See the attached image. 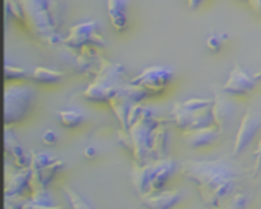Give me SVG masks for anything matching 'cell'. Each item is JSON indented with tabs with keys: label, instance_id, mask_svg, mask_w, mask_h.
<instances>
[{
	"label": "cell",
	"instance_id": "6da1fadb",
	"mask_svg": "<svg viewBox=\"0 0 261 209\" xmlns=\"http://www.w3.org/2000/svg\"><path fill=\"white\" fill-rule=\"evenodd\" d=\"M180 171L196 185L208 208H223L240 184V173L225 159L187 161L180 165Z\"/></svg>",
	"mask_w": 261,
	"mask_h": 209
},
{
	"label": "cell",
	"instance_id": "7a4b0ae2",
	"mask_svg": "<svg viewBox=\"0 0 261 209\" xmlns=\"http://www.w3.org/2000/svg\"><path fill=\"white\" fill-rule=\"evenodd\" d=\"M6 15L21 21L40 41L54 46L61 44L63 0H5Z\"/></svg>",
	"mask_w": 261,
	"mask_h": 209
},
{
	"label": "cell",
	"instance_id": "3957f363",
	"mask_svg": "<svg viewBox=\"0 0 261 209\" xmlns=\"http://www.w3.org/2000/svg\"><path fill=\"white\" fill-rule=\"evenodd\" d=\"M167 119H162L153 113L151 109L142 102L136 104L128 115V132L119 130V142L132 153L136 164L145 165L154 161L153 147L156 130Z\"/></svg>",
	"mask_w": 261,
	"mask_h": 209
},
{
	"label": "cell",
	"instance_id": "277c9868",
	"mask_svg": "<svg viewBox=\"0 0 261 209\" xmlns=\"http://www.w3.org/2000/svg\"><path fill=\"white\" fill-rule=\"evenodd\" d=\"M177 171V162L167 158L161 161H153L145 165L136 164L132 170V182L135 191L139 197H145L148 194L165 190L167 182Z\"/></svg>",
	"mask_w": 261,
	"mask_h": 209
},
{
	"label": "cell",
	"instance_id": "5b68a950",
	"mask_svg": "<svg viewBox=\"0 0 261 209\" xmlns=\"http://www.w3.org/2000/svg\"><path fill=\"white\" fill-rule=\"evenodd\" d=\"M128 81L130 78L127 75V69L122 64L104 60L101 70L95 78H92V83L83 92V98L90 102L109 104L115 93L119 92Z\"/></svg>",
	"mask_w": 261,
	"mask_h": 209
},
{
	"label": "cell",
	"instance_id": "8992f818",
	"mask_svg": "<svg viewBox=\"0 0 261 209\" xmlns=\"http://www.w3.org/2000/svg\"><path fill=\"white\" fill-rule=\"evenodd\" d=\"M37 98L35 89L28 83L11 84L5 89V125L23 121Z\"/></svg>",
	"mask_w": 261,
	"mask_h": 209
},
{
	"label": "cell",
	"instance_id": "52a82bcc",
	"mask_svg": "<svg viewBox=\"0 0 261 209\" xmlns=\"http://www.w3.org/2000/svg\"><path fill=\"white\" fill-rule=\"evenodd\" d=\"M148 96H150V93L147 90H144L142 87H139L130 81L119 92L115 93V96L109 101V106L113 110V113L121 125V130L128 132V115H130L132 109L136 104L144 102Z\"/></svg>",
	"mask_w": 261,
	"mask_h": 209
},
{
	"label": "cell",
	"instance_id": "ba28073f",
	"mask_svg": "<svg viewBox=\"0 0 261 209\" xmlns=\"http://www.w3.org/2000/svg\"><path fill=\"white\" fill-rule=\"evenodd\" d=\"M213 107L200 110V112H194V110L187 109L184 106V102H174L173 110L170 113L171 124L176 125L184 133L199 130V128H205V127H211V125H217Z\"/></svg>",
	"mask_w": 261,
	"mask_h": 209
},
{
	"label": "cell",
	"instance_id": "9c48e42d",
	"mask_svg": "<svg viewBox=\"0 0 261 209\" xmlns=\"http://www.w3.org/2000/svg\"><path fill=\"white\" fill-rule=\"evenodd\" d=\"M61 44L72 50H80L87 44H93L99 47L107 46L106 38L99 32V23L96 20H89L72 26L67 35L63 38Z\"/></svg>",
	"mask_w": 261,
	"mask_h": 209
},
{
	"label": "cell",
	"instance_id": "30bf717a",
	"mask_svg": "<svg viewBox=\"0 0 261 209\" xmlns=\"http://www.w3.org/2000/svg\"><path fill=\"white\" fill-rule=\"evenodd\" d=\"M258 136H261V109H248L239 125L232 156L239 158L246 153Z\"/></svg>",
	"mask_w": 261,
	"mask_h": 209
},
{
	"label": "cell",
	"instance_id": "8fae6325",
	"mask_svg": "<svg viewBox=\"0 0 261 209\" xmlns=\"http://www.w3.org/2000/svg\"><path fill=\"white\" fill-rule=\"evenodd\" d=\"M173 70L165 66H153L141 72L136 78H130V83L142 87L151 95H159L165 92L168 84L171 83Z\"/></svg>",
	"mask_w": 261,
	"mask_h": 209
},
{
	"label": "cell",
	"instance_id": "7c38bea8",
	"mask_svg": "<svg viewBox=\"0 0 261 209\" xmlns=\"http://www.w3.org/2000/svg\"><path fill=\"white\" fill-rule=\"evenodd\" d=\"M31 177H32V168L31 167H15L12 171L9 167H6V176H5V200L14 202V200H23L24 193L31 191Z\"/></svg>",
	"mask_w": 261,
	"mask_h": 209
},
{
	"label": "cell",
	"instance_id": "4fadbf2b",
	"mask_svg": "<svg viewBox=\"0 0 261 209\" xmlns=\"http://www.w3.org/2000/svg\"><path fill=\"white\" fill-rule=\"evenodd\" d=\"M257 83H258V76L249 75L248 72L242 69L239 63H236L232 70L229 72L226 83L222 87V92L225 95H237V96L248 95L254 92V89L257 87Z\"/></svg>",
	"mask_w": 261,
	"mask_h": 209
},
{
	"label": "cell",
	"instance_id": "5bb4252c",
	"mask_svg": "<svg viewBox=\"0 0 261 209\" xmlns=\"http://www.w3.org/2000/svg\"><path fill=\"white\" fill-rule=\"evenodd\" d=\"M76 52H78L75 57L76 70L87 75L89 78H95L101 70V66L106 58L99 54V50L93 44H87Z\"/></svg>",
	"mask_w": 261,
	"mask_h": 209
},
{
	"label": "cell",
	"instance_id": "9a60e30c",
	"mask_svg": "<svg viewBox=\"0 0 261 209\" xmlns=\"http://www.w3.org/2000/svg\"><path fill=\"white\" fill-rule=\"evenodd\" d=\"M184 200V193L180 190H162L153 194H148L145 197H141L139 200V206L141 208H150V209H170L174 208L177 203H180Z\"/></svg>",
	"mask_w": 261,
	"mask_h": 209
},
{
	"label": "cell",
	"instance_id": "2e32d148",
	"mask_svg": "<svg viewBox=\"0 0 261 209\" xmlns=\"http://www.w3.org/2000/svg\"><path fill=\"white\" fill-rule=\"evenodd\" d=\"M5 151L6 156L11 158L12 165L15 167H31V161H32V153H28L20 142L17 141L14 132L9 128V125H6L5 128Z\"/></svg>",
	"mask_w": 261,
	"mask_h": 209
},
{
	"label": "cell",
	"instance_id": "e0dca14e",
	"mask_svg": "<svg viewBox=\"0 0 261 209\" xmlns=\"http://www.w3.org/2000/svg\"><path fill=\"white\" fill-rule=\"evenodd\" d=\"M222 136V128L219 125H211L193 132H185L184 138L191 148H203L217 142Z\"/></svg>",
	"mask_w": 261,
	"mask_h": 209
},
{
	"label": "cell",
	"instance_id": "ac0fdd59",
	"mask_svg": "<svg viewBox=\"0 0 261 209\" xmlns=\"http://www.w3.org/2000/svg\"><path fill=\"white\" fill-rule=\"evenodd\" d=\"M32 168V167H31ZM63 168V161L54 159L52 164H49L44 168L34 170L32 168V177H31V191H40V190H47L49 184L54 180L57 173Z\"/></svg>",
	"mask_w": 261,
	"mask_h": 209
},
{
	"label": "cell",
	"instance_id": "d6986e66",
	"mask_svg": "<svg viewBox=\"0 0 261 209\" xmlns=\"http://www.w3.org/2000/svg\"><path fill=\"white\" fill-rule=\"evenodd\" d=\"M214 107H213V112H214V116H216V122L217 125L223 130L226 128L232 119H234V115L237 112V106L234 101L225 98V96H216L214 98Z\"/></svg>",
	"mask_w": 261,
	"mask_h": 209
},
{
	"label": "cell",
	"instance_id": "ffe728a7",
	"mask_svg": "<svg viewBox=\"0 0 261 209\" xmlns=\"http://www.w3.org/2000/svg\"><path fill=\"white\" fill-rule=\"evenodd\" d=\"M54 206L55 205H54L52 194L49 193V190L34 191L32 196L21 203V208L26 209H49L54 208Z\"/></svg>",
	"mask_w": 261,
	"mask_h": 209
},
{
	"label": "cell",
	"instance_id": "44dd1931",
	"mask_svg": "<svg viewBox=\"0 0 261 209\" xmlns=\"http://www.w3.org/2000/svg\"><path fill=\"white\" fill-rule=\"evenodd\" d=\"M64 73L63 72H57V70H50L46 67H35L32 72V80L41 84H55L63 81Z\"/></svg>",
	"mask_w": 261,
	"mask_h": 209
},
{
	"label": "cell",
	"instance_id": "7402d4cb",
	"mask_svg": "<svg viewBox=\"0 0 261 209\" xmlns=\"http://www.w3.org/2000/svg\"><path fill=\"white\" fill-rule=\"evenodd\" d=\"M58 121L66 127V128H75L84 122V115L75 110H61L57 112Z\"/></svg>",
	"mask_w": 261,
	"mask_h": 209
},
{
	"label": "cell",
	"instance_id": "603a6c76",
	"mask_svg": "<svg viewBox=\"0 0 261 209\" xmlns=\"http://www.w3.org/2000/svg\"><path fill=\"white\" fill-rule=\"evenodd\" d=\"M107 12H109L110 21H112V24H113V28L116 31L121 32V31L127 29L128 20H127L125 9H121V8H107Z\"/></svg>",
	"mask_w": 261,
	"mask_h": 209
},
{
	"label": "cell",
	"instance_id": "cb8c5ba5",
	"mask_svg": "<svg viewBox=\"0 0 261 209\" xmlns=\"http://www.w3.org/2000/svg\"><path fill=\"white\" fill-rule=\"evenodd\" d=\"M64 194H66V197H67V200H69V203H70V206L75 209H86V208H93V205L92 203H89L84 197H81L76 191H73V190H70L69 187H64Z\"/></svg>",
	"mask_w": 261,
	"mask_h": 209
},
{
	"label": "cell",
	"instance_id": "d4e9b609",
	"mask_svg": "<svg viewBox=\"0 0 261 209\" xmlns=\"http://www.w3.org/2000/svg\"><path fill=\"white\" fill-rule=\"evenodd\" d=\"M28 78H32V73L28 72L26 69L17 67V66H9V64L5 66V80L6 81H11V80H28Z\"/></svg>",
	"mask_w": 261,
	"mask_h": 209
},
{
	"label": "cell",
	"instance_id": "484cf974",
	"mask_svg": "<svg viewBox=\"0 0 261 209\" xmlns=\"http://www.w3.org/2000/svg\"><path fill=\"white\" fill-rule=\"evenodd\" d=\"M54 162V158L49 153H35L32 151V161H31V167L34 170H40L47 167L49 164Z\"/></svg>",
	"mask_w": 261,
	"mask_h": 209
},
{
	"label": "cell",
	"instance_id": "4316f807",
	"mask_svg": "<svg viewBox=\"0 0 261 209\" xmlns=\"http://www.w3.org/2000/svg\"><path fill=\"white\" fill-rule=\"evenodd\" d=\"M248 206V196H245L243 193H236L225 205L223 208H232V209H243Z\"/></svg>",
	"mask_w": 261,
	"mask_h": 209
},
{
	"label": "cell",
	"instance_id": "83f0119b",
	"mask_svg": "<svg viewBox=\"0 0 261 209\" xmlns=\"http://www.w3.org/2000/svg\"><path fill=\"white\" fill-rule=\"evenodd\" d=\"M261 173V136L258 139V147L254 154V167H252V177L260 176Z\"/></svg>",
	"mask_w": 261,
	"mask_h": 209
},
{
	"label": "cell",
	"instance_id": "f1b7e54d",
	"mask_svg": "<svg viewBox=\"0 0 261 209\" xmlns=\"http://www.w3.org/2000/svg\"><path fill=\"white\" fill-rule=\"evenodd\" d=\"M206 46L213 50V52H219L222 49V37L217 34H211L206 40Z\"/></svg>",
	"mask_w": 261,
	"mask_h": 209
},
{
	"label": "cell",
	"instance_id": "f546056e",
	"mask_svg": "<svg viewBox=\"0 0 261 209\" xmlns=\"http://www.w3.org/2000/svg\"><path fill=\"white\" fill-rule=\"evenodd\" d=\"M41 139H43V144L44 145H54V144H57L58 136H57V133L54 130H47V132L43 133V138Z\"/></svg>",
	"mask_w": 261,
	"mask_h": 209
},
{
	"label": "cell",
	"instance_id": "4dcf8cb0",
	"mask_svg": "<svg viewBox=\"0 0 261 209\" xmlns=\"http://www.w3.org/2000/svg\"><path fill=\"white\" fill-rule=\"evenodd\" d=\"M248 2H249L252 11H254L258 17H261V0H248Z\"/></svg>",
	"mask_w": 261,
	"mask_h": 209
},
{
	"label": "cell",
	"instance_id": "1f68e13d",
	"mask_svg": "<svg viewBox=\"0 0 261 209\" xmlns=\"http://www.w3.org/2000/svg\"><path fill=\"white\" fill-rule=\"evenodd\" d=\"M84 156H86V158H95V156H96L95 147H87V148L84 150Z\"/></svg>",
	"mask_w": 261,
	"mask_h": 209
},
{
	"label": "cell",
	"instance_id": "d6a6232c",
	"mask_svg": "<svg viewBox=\"0 0 261 209\" xmlns=\"http://www.w3.org/2000/svg\"><path fill=\"white\" fill-rule=\"evenodd\" d=\"M203 2L205 0H188V6H190V9H197Z\"/></svg>",
	"mask_w": 261,
	"mask_h": 209
},
{
	"label": "cell",
	"instance_id": "836d02e7",
	"mask_svg": "<svg viewBox=\"0 0 261 209\" xmlns=\"http://www.w3.org/2000/svg\"><path fill=\"white\" fill-rule=\"evenodd\" d=\"M240 2H248V0H240Z\"/></svg>",
	"mask_w": 261,
	"mask_h": 209
},
{
	"label": "cell",
	"instance_id": "e575fe53",
	"mask_svg": "<svg viewBox=\"0 0 261 209\" xmlns=\"http://www.w3.org/2000/svg\"><path fill=\"white\" fill-rule=\"evenodd\" d=\"M258 78H261V73H260V75H258Z\"/></svg>",
	"mask_w": 261,
	"mask_h": 209
}]
</instances>
